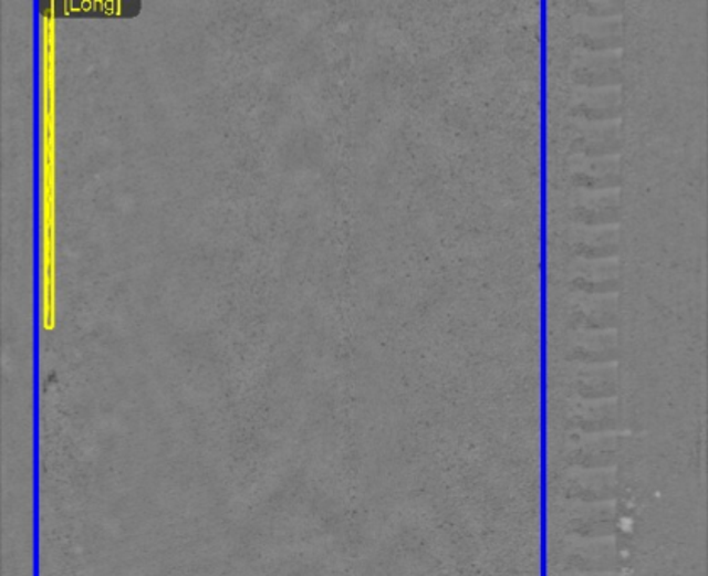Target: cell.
<instances>
[{
    "label": "cell",
    "mask_w": 708,
    "mask_h": 576,
    "mask_svg": "<svg viewBox=\"0 0 708 576\" xmlns=\"http://www.w3.org/2000/svg\"><path fill=\"white\" fill-rule=\"evenodd\" d=\"M572 181L579 190H611L620 184L617 156H582L572 158Z\"/></svg>",
    "instance_id": "7a4b0ae2"
},
{
    "label": "cell",
    "mask_w": 708,
    "mask_h": 576,
    "mask_svg": "<svg viewBox=\"0 0 708 576\" xmlns=\"http://www.w3.org/2000/svg\"><path fill=\"white\" fill-rule=\"evenodd\" d=\"M620 191L579 190L572 198V217L579 226H615L620 220Z\"/></svg>",
    "instance_id": "6da1fadb"
},
{
    "label": "cell",
    "mask_w": 708,
    "mask_h": 576,
    "mask_svg": "<svg viewBox=\"0 0 708 576\" xmlns=\"http://www.w3.org/2000/svg\"><path fill=\"white\" fill-rule=\"evenodd\" d=\"M573 78L583 86H615L621 80V56L615 50L587 51L573 65Z\"/></svg>",
    "instance_id": "8992f818"
},
{
    "label": "cell",
    "mask_w": 708,
    "mask_h": 576,
    "mask_svg": "<svg viewBox=\"0 0 708 576\" xmlns=\"http://www.w3.org/2000/svg\"><path fill=\"white\" fill-rule=\"evenodd\" d=\"M620 230L615 226H575L570 232V245L579 259L615 258Z\"/></svg>",
    "instance_id": "52a82bcc"
},
{
    "label": "cell",
    "mask_w": 708,
    "mask_h": 576,
    "mask_svg": "<svg viewBox=\"0 0 708 576\" xmlns=\"http://www.w3.org/2000/svg\"><path fill=\"white\" fill-rule=\"evenodd\" d=\"M572 320L579 326L604 329L617 318V297L614 293H576L572 297Z\"/></svg>",
    "instance_id": "ba28073f"
},
{
    "label": "cell",
    "mask_w": 708,
    "mask_h": 576,
    "mask_svg": "<svg viewBox=\"0 0 708 576\" xmlns=\"http://www.w3.org/2000/svg\"><path fill=\"white\" fill-rule=\"evenodd\" d=\"M576 40L589 51L614 50L621 43L620 15L589 14L576 22Z\"/></svg>",
    "instance_id": "9c48e42d"
},
{
    "label": "cell",
    "mask_w": 708,
    "mask_h": 576,
    "mask_svg": "<svg viewBox=\"0 0 708 576\" xmlns=\"http://www.w3.org/2000/svg\"><path fill=\"white\" fill-rule=\"evenodd\" d=\"M621 111L617 86H582L572 102V114L585 123L615 121Z\"/></svg>",
    "instance_id": "277c9868"
},
{
    "label": "cell",
    "mask_w": 708,
    "mask_h": 576,
    "mask_svg": "<svg viewBox=\"0 0 708 576\" xmlns=\"http://www.w3.org/2000/svg\"><path fill=\"white\" fill-rule=\"evenodd\" d=\"M572 136V147L576 155L614 156L621 147V126L617 121H580L573 127Z\"/></svg>",
    "instance_id": "3957f363"
},
{
    "label": "cell",
    "mask_w": 708,
    "mask_h": 576,
    "mask_svg": "<svg viewBox=\"0 0 708 576\" xmlns=\"http://www.w3.org/2000/svg\"><path fill=\"white\" fill-rule=\"evenodd\" d=\"M620 283L617 259H579L572 265V286L579 293H612Z\"/></svg>",
    "instance_id": "5b68a950"
}]
</instances>
